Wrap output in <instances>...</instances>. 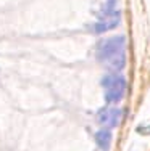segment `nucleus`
I'll return each mask as SVG.
<instances>
[{
  "mask_svg": "<svg viewBox=\"0 0 150 151\" xmlns=\"http://www.w3.org/2000/svg\"><path fill=\"white\" fill-rule=\"evenodd\" d=\"M94 140H95V145L102 151H108L110 146H112V140H113L112 130L110 129H99L94 135Z\"/></svg>",
  "mask_w": 150,
  "mask_h": 151,
  "instance_id": "obj_5",
  "label": "nucleus"
},
{
  "mask_svg": "<svg viewBox=\"0 0 150 151\" xmlns=\"http://www.w3.org/2000/svg\"><path fill=\"white\" fill-rule=\"evenodd\" d=\"M120 21H121V13L118 12V10H115V12L110 13V15L100 16L92 29H94L95 34H103V32H108V31L115 29L118 24H120Z\"/></svg>",
  "mask_w": 150,
  "mask_h": 151,
  "instance_id": "obj_4",
  "label": "nucleus"
},
{
  "mask_svg": "<svg viewBox=\"0 0 150 151\" xmlns=\"http://www.w3.org/2000/svg\"><path fill=\"white\" fill-rule=\"evenodd\" d=\"M102 88H103V98H105L107 105L115 106L116 103H120L126 95L128 82L124 79V76L120 73H112L103 76L102 79Z\"/></svg>",
  "mask_w": 150,
  "mask_h": 151,
  "instance_id": "obj_2",
  "label": "nucleus"
},
{
  "mask_svg": "<svg viewBox=\"0 0 150 151\" xmlns=\"http://www.w3.org/2000/svg\"><path fill=\"white\" fill-rule=\"evenodd\" d=\"M97 61L112 73H120L126 66V39L124 35L107 37L95 47Z\"/></svg>",
  "mask_w": 150,
  "mask_h": 151,
  "instance_id": "obj_1",
  "label": "nucleus"
},
{
  "mask_svg": "<svg viewBox=\"0 0 150 151\" xmlns=\"http://www.w3.org/2000/svg\"><path fill=\"white\" fill-rule=\"evenodd\" d=\"M95 119L100 125H102V129H115L120 125L121 119H123V109L121 108H116V106H105L102 108V109L97 111V116H95Z\"/></svg>",
  "mask_w": 150,
  "mask_h": 151,
  "instance_id": "obj_3",
  "label": "nucleus"
}]
</instances>
